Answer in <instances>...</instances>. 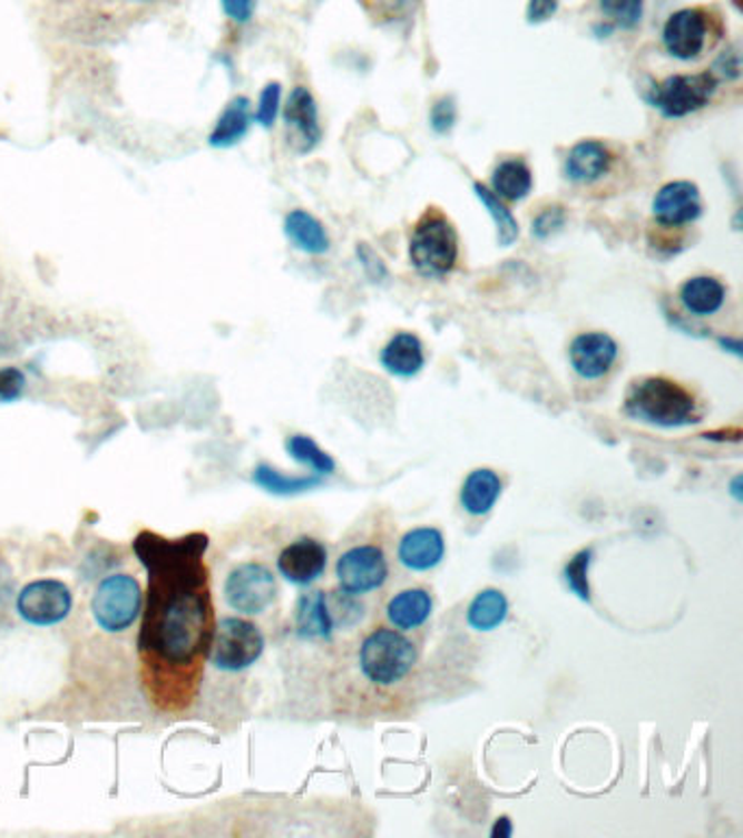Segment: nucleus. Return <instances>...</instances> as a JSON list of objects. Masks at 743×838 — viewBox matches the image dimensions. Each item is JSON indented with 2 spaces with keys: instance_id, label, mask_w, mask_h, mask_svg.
Wrapping results in <instances>:
<instances>
[{
  "instance_id": "obj_15",
  "label": "nucleus",
  "mask_w": 743,
  "mask_h": 838,
  "mask_svg": "<svg viewBox=\"0 0 743 838\" xmlns=\"http://www.w3.org/2000/svg\"><path fill=\"white\" fill-rule=\"evenodd\" d=\"M327 550L312 537H301L286 546L277 559L282 576L295 585H310L325 573Z\"/></svg>"
},
{
  "instance_id": "obj_6",
  "label": "nucleus",
  "mask_w": 743,
  "mask_h": 838,
  "mask_svg": "<svg viewBox=\"0 0 743 838\" xmlns=\"http://www.w3.org/2000/svg\"><path fill=\"white\" fill-rule=\"evenodd\" d=\"M264 651V635L243 618H225L218 623L209 642L212 664L221 671H245Z\"/></svg>"
},
{
  "instance_id": "obj_1",
  "label": "nucleus",
  "mask_w": 743,
  "mask_h": 838,
  "mask_svg": "<svg viewBox=\"0 0 743 838\" xmlns=\"http://www.w3.org/2000/svg\"><path fill=\"white\" fill-rule=\"evenodd\" d=\"M149 571V605L140 657L159 703L179 708L197 688L203 653L212 642V601L203 566L205 537L179 542L145 533L136 542Z\"/></svg>"
},
{
  "instance_id": "obj_7",
  "label": "nucleus",
  "mask_w": 743,
  "mask_h": 838,
  "mask_svg": "<svg viewBox=\"0 0 743 838\" xmlns=\"http://www.w3.org/2000/svg\"><path fill=\"white\" fill-rule=\"evenodd\" d=\"M143 607V589L129 575H111L100 581L92 601V612L100 627L111 633L131 627Z\"/></svg>"
},
{
  "instance_id": "obj_19",
  "label": "nucleus",
  "mask_w": 743,
  "mask_h": 838,
  "mask_svg": "<svg viewBox=\"0 0 743 838\" xmlns=\"http://www.w3.org/2000/svg\"><path fill=\"white\" fill-rule=\"evenodd\" d=\"M501 494V480L496 471L480 468L473 470L462 483L460 503L467 514L471 516H485L491 511L497 498Z\"/></svg>"
},
{
  "instance_id": "obj_29",
  "label": "nucleus",
  "mask_w": 743,
  "mask_h": 838,
  "mask_svg": "<svg viewBox=\"0 0 743 838\" xmlns=\"http://www.w3.org/2000/svg\"><path fill=\"white\" fill-rule=\"evenodd\" d=\"M255 483L273 494H295V491H303V489H310L314 485H319V478H295V476H284L268 466H260L255 470Z\"/></svg>"
},
{
  "instance_id": "obj_31",
  "label": "nucleus",
  "mask_w": 743,
  "mask_h": 838,
  "mask_svg": "<svg viewBox=\"0 0 743 838\" xmlns=\"http://www.w3.org/2000/svg\"><path fill=\"white\" fill-rule=\"evenodd\" d=\"M592 550H580L569 564H567V568H565V581H567V585L571 587V592L578 596V598H583V601H589L592 596V592H589V578H587V573H589V564H592Z\"/></svg>"
},
{
  "instance_id": "obj_5",
  "label": "nucleus",
  "mask_w": 743,
  "mask_h": 838,
  "mask_svg": "<svg viewBox=\"0 0 743 838\" xmlns=\"http://www.w3.org/2000/svg\"><path fill=\"white\" fill-rule=\"evenodd\" d=\"M417 662L414 644L395 628H378L360 646V669L366 680L391 685L403 680Z\"/></svg>"
},
{
  "instance_id": "obj_30",
  "label": "nucleus",
  "mask_w": 743,
  "mask_h": 838,
  "mask_svg": "<svg viewBox=\"0 0 743 838\" xmlns=\"http://www.w3.org/2000/svg\"><path fill=\"white\" fill-rule=\"evenodd\" d=\"M599 7L622 29H635L644 18V0H599Z\"/></svg>"
},
{
  "instance_id": "obj_38",
  "label": "nucleus",
  "mask_w": 743,
  "mask_h": 838,
  "mask_svg": "<svg viewBox=\"0 0 743 838\" xmlns=\"http://www.w3.org/2000/svg\"><path fill=\"white\" fill-rule=\"evenodd\" d=\"M136 2H157V0H136Z\"/></svg>"
},
{
  "instance_id": "obj_26",
  "label": "nucleus",
  "mask_w": 743,
  "mask_h": 838,
  "mask_svg": "<svg viewBox=\"0 0 743 838\" xmlns=\"http://www.w3.org/2000/svg\"><path fill=\"white\" fill-rule=\"evenodd\" d=\"M493 188L508 202H521L532 188V173L519 159L501 162L493 173Z\"/></svg>"
},
{
  "instance_id": "obj_36",
  "label": "nucleus",
  "mask_w": 743,
  "mask_h": 838,
  "mask_svg": "<svg viewBox=\"0 0 743 838\" xmlns=\"http://www.w3.org/2000/svg\"><path fill=\"white\" fill-rule=\"evenodd\" d=\"M558 11V0H530L528 2V22L541 25Z\"/></svg>"
},
{
  "instance_id": "obj_16",
  "label": "nucleus",
  "mask_w": 743,
  "mask_h": 838,
  "mask_svg": "<svg viewBox=\"0 0 743 838\" xmlns=\"http://www.w3.org/2000/svg\"><path fill=\"white\" fill-rule=\"evenodd\" d=\"M397 557L401 566L414 573H426L437 568L446 557V539L439 528L421 526L405 533L399 542Z\"/></svg>"
},
{
  "instance_id": "obj_8",
  "label": "nucleus",
  "mask_w": 743,
  "mask_h": 838,
  "mask_svg": "<svg viewBox=\"0 0 743 838\" xmlns=\"http://www.w3.org/2000/svg\"><path fill=\"white\" fill-rule=\"evenodd\" d=\"M715 88L717 79L713 72L676 75L654 90L652 104L667 118H683L708 104Z\"/></svg>"
},
{
  "instance_id": "obj_3",
  "label": "nucleus",
  "mask_w": 743,
  "mask_h": 838,
  "mask_svg": "<svg viewBox=\"0 0 743 838\" xmlns=\"http://www.w3.org/2000/svg\"><path fill=\"white\" fill-rule=\"evenodd\" d=\"M458 259V234L446 214L428 210L414 225L410 238V261L426 277H443Z\"/></svg>"
},
{
  "instance_id": "obj_4",
  "label": "nucleus",
  "mask_w": 743,
  "mask_h": 838,
  "mask_svg": "<svg viewBox=\"0 0 743 838\" xmlns=\"http://www.w3.org/2000/svg\"><path fill=\"white\" fill-rule=\"evenodd\" d=\"M364 607L355 594L345 592H310L297 603V633L301 637H330L334 631L353 627L362 621Z\"/></svg>"
},
{
  "instance_id": "obj_37",
  "label": "nucleus",
  "mask_w": 743,
  "mask_h": 838,
  "mask_svg": "<svg viewBox=\"0 0 743 838\" xmlns=\"http://www.w3.org/2000/svg\"><path fill=\"white\" fill-rule=\"evenodd\" d=\"M225 13L236 22H248L255 9V0H223Z\"/></svg>"
},
{
  "instance_id": "obj_21",
  "label": "nucleus",
  "mask_w": 743,
  "mask_h": 838,
  "mask_svg": "<svg viewBox=\"0 0 743 838\" xmlns=\"http://www.w3.org/2000/svg\"><path fill=\"white\" fill-rule=\"evenodd\" d=\"M567 177L574 182L589 184L599 179L602 175L608 173L610 168V154L602 143L595 140H585L578 143L569 156H567Z\"/></svg>"
},
{
  "instance_id": "obj_23",
  "label": "nucleus",
  "mask_w": 743,
  "mask_h": 838,
  "mask_svg": "<svg viewBox=\"0 0 743 838\" xmlns=\"http://www.w3.org/2000/svg\"><path fill=\"white\" fill-rule=\"evenodd\" d=\"M251 127V104L247 97L232 99L221 118L216 120V127L209 134V145L218 149H227L238 145L247 136Z\"/></svg>"
},
{
  "instance_id": "obj_18",
  "label": "nucleus",
  "mask_w": 743,
  "mask_h": 838,
  "mask_svg": "<svg viewBox=\"0 0 743 838\" xmlns=\"http://www.w3.org/2000/svg\"><path fill=\"white\" fill-rule=\"evenodd\" d=\"M432 614V596L421 587L395 594L387 605V618L399 631L419 628Z\"/></svg>"
},
{
  "instance_id": "obj_2",
  "label": "nucleus",
  "mask_w": 743,
  "mask_h": 838,
  "mask_svg": "<svg viewBox=\"0 0 743 838\" xmlns=\"http://www.w3.org/2000/svg\"><path fill=\"white\" fill-rule=\"evenodd\" d=\"M624 409L633 419L663 428H678L697 421L694 396L683 384L663 376H649L633 382Z\"/></svg>"
},
{
  "instance_id": "obj_35",
  "label": "nucleus",
  "mask_w": 743,
  "mask_h": 838,
  "mask_svg": "<svg viewBox=\"0 0 743 838\" xmlns=\"http://www.w3.org/2000/svg\"><path fill=\"white\" fill-rule=\"evenodd\" d=\"M456 120V107L451 99H441L439 104L432 107V127L439 131V134H446L451 129Z\"/></svg>"
},
{
  "instance_id": "obj_27",
  "label": "nucleus",
  "mask_w": 743,
  "mask_h": 838,
  "mask_svg": "<svg viewBox=\"0 0 743 838\" xmlns=\"http://www.w3.org/2000/svg\"><path fill=\"white\" fill-rule=\"evenodd\" d=\"M473 191H476L478 199L482 202V206L489 210L491 218L496 221L497 241H499V245H501V247H510V245L517 241V236H519V225H517L512 212L506 208V206L499 202V197L493 195L489 188H485L482 184H473Z\"/></svg>"
},
{
  "instance_id": "obj_17",
  "label": "nucleus",
  "mask_w": 743,
  "mask_h": 838,
  "mask_svg": "<svg viewBox=\"0 0 743 838\" xmlns=\"http://www.w3.org/2000/svg\"><path fill=\"white\" fill-rule=\"evenodd\" d=\"M652 210L663 225L692 223L702 214L700 191L692 182H672L656 193Z\"/></svg>"
},
{
  "instance_id": "obj_13",
  "label": "nucleus",
  "mask_w": 743,
  "mask_h": 838,
  "mask_svg": "<svg viewBox=\"0 0 743 838\" xmlns=\"http://www.w3.org/2000/svg\"><path fill=\"white\" fill-rule=\"evenodd\" d=\"M617 343L606 332L578 334L569 345V363L583 380H599L617 361Z\"/></svg>"
},
{
  "instance_id": "obj_10",
  "label": "nucleus",
  "mask_w": 743,
  "mask_h": 838,
  "mask_svg": "<svg viewBox=\"0 0 743 838\" xmlns=\"http://www.w3.org/2000/svg\"><path fill=\"white\" fill-rule=\"evenodd\" d=\"M389 576V562L378 546H355L336 562V578L345 592L355 596L380 589Z\"/></svg>"
},
{
  "instance_id": "obj_12",
  "label": "nucleus",
  "mask_w": 743,
  "mask_h": 838,
  "mask_svg": "<svg viewBox=\"0 0 743 838\" xmlns=\"http://www.w3.org/2000/svg\"><path fill=\"white\" fill-rule=\"evenodd\" d=\"M708 22L702 9H681L669 16L663 29V45L676 59H695L706 47Z\"/></svg>"
},
{
  "instance_id": "obj_32",
  "label": "nucleus",
  "mask_w": 743,
  "mask_h": 838,
  "mask_svg": "<svg viewBox=\"0 0 743 838\" xmlns=\"http://www.w3.org/2000/svg\"><path fill=\"white\" fill-rule=\"evenodd\" d=\"M280 101H282V86L280 84H268L262 95H260V104L255 109V120L262 125V127H273L277 114H280Z\"/></svg>"
},
{
  "instance_id": "obj_25",
  "label": "nucleus",
  "mask_w": 743,
  "mask_h": 838,
  "mask_svg": "<svg viewBox=\"0 0 743 838\" xmlns=\"http://www.w3.org/2000/svg\"><path fill=\"white\" fill-rule=\"evenodd\" d=\"M508 614V601L499 589H482L467 610V623L478 631H491L504 623Z\"/></svg>"
},
{
  "instance_id": "obj_33",
  "label": "nucleus",
  "mask_w": 743,
  "mask_h": 838,
  "mask_svg": "<svg viewBox=\"0 0 743 838\" xmlns=\"http://www.w3.org/2000/svg\"><path fill=\"white\" fill-rule=\"evenodd\" d=\"M25 389V373L16 367L0 369V402H11L20 398Z\"/></svg>"
},
{
  "instance_id": "obj_11",
  "label": "nucleus",
  "mask_w": 743,
  "mask_h": 838,
  "mask_svg": "<svg viewBox=\"0 0 743 838\" xmlns=\"http://www.w3.org/2000/svg\"><path fill=\"white\" fill-rule=\"evenodd\" d=\"M72 610L70 589L52 578L29 583L18 596V612L31 625L61 623Z\"/></svg>"
},
{
  "instance_id": "obj_14",
  "label": "nucleus",
  "mask_w": 743,
  "mask_h": 838,
  "mask_svg": "<svg viewBox=\"0 0 743 838\" xmlns=\"http://www.w3.org/2000/svg\"><path fill=\"white\" fill-rule=\"evenodd\" d=\"M284 123L289 131V143L297 154H307L319 145L323 136L319 125V109L307 88L299 86L291 92L284 109Z\"/></svg>"
},
{
  "instance_id": "obj_20",
  "label": "nucleus",
  "mask_w": 743,
  "mask_h": 838,
  "mask_svg": "<svg viewBox=\"0 0 743 838\" xmlns=\"http://www.w3.org/2000/svg\"><path fill=\"white\" fill-rule=\"evenodd\" d=\"M382 366L401 378L419 373L421 367L426 366L421 341L412 332H399L382 350Z\"/></svg>"
},
{
  "instance_id": "obj_28",
  "label": "nucleus",
  "mask_w": 743,
  "mask_h": 838,
  "mask_svg": "<svg viewBox=\"0 0 743 838\" xmlns=\"http://www.w3.org/2000/svg\"><path fill=\"white\" fill-rule=\"evenodd\" d=\"M286 448H289V452L293 455V459H297V461L305 464L307 468H312V470H316L319 474H332L334 468H336L334 459H332L325 450H321V448L316 446V441H312V439L305 437V435H295V437H291V439L286 441Z\"/></svg>"
},
{
  "instance_id": "obj_34",
  "label": "nucleus",
  "mask_w": 743,
  "mask_h": 838,
  "mask_svg": "<svg viewBox=\"0 0 743 838\" xmlns=\"http://www.w3.org/2000/svg\"><path fill=\"white\" fill-rule=\"evenodd\" d=\"M563 225V210L560 208H547L546 212H541L532 225V234H537L539 238H547L551 232H556L558 227Z\"/></svg>"
},
{
  "instance_id": "obj_22",
  "label": "nucleus",
  "mask_w": 743,
  "mask_h": 838,
  "mask_svg": "<svg viewBox=\"0 0 743 838\" xmlns=\"http://www.w3.org/2000/svg\"><path fill=\"white\" fill-rule=\"evenodd\" d=\"M284 232L291 243L305 254H325L330 250V236L323 223L305 210H293L286 216Z\"/></svg>"
},
{
  "instance_id": "obj_24",
  "label": "nucleus",
  "mask_w": 743,
  "mask_h": 838,
  "mask_svg": "<svg viewBox=\"0 0 743 838\" xmlns=\"http://www.w3.org/2000/svg\"><path fill=\"white\" fill-rule=\"evenodd\" d=\"M724 286L708 275H697L683 284L681 300L685 309L695 316L715 314L724 304Z\"/></svg>"
},
{
  "instance_id": "obj_9",
  "label": "nucleus",
  "mask_w": 743,
  "mask_h": 838,
  "mask_svg": "<svg viewBox=\"0 0 743 838\" xmlns=\"http://www.w3.org/2000/svg\"><path fill=\"white\" fill-rule=\"evenodd\" d=\"M275 596L277 583L266 566L243 564L227 576L225 598L241 614H262L273 605Z\"/></svg>"
}]
</instances>
